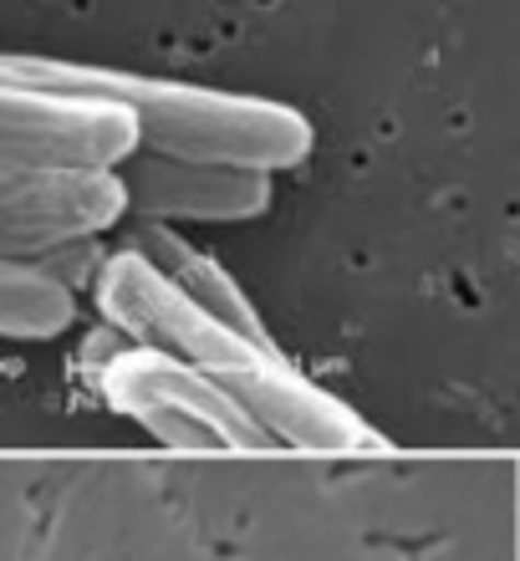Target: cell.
Instances as JSON below:
<instances>
[{
	"label": "cell",
	"instance_id": "cell-1",
	"mask_svg": "<svg viewBox=\"0 0 520 561\" xmlns=\"http://www.w3.org/2000/svg\"><path fill=\"white\" fill-rule=\"evenodd\" d=\"M92 301L138 347L169 353L184 368L205 373L209 383H220L286 449H307V455H388L393 449L357 409H347L337 393L316 388L307 373L291 368L286 353L255 347L224 322L205 317L128 245L97 261Z\"/></svg>",
	"mask_w": 520,
	"mask_h": 561
},
{
	"label": "cell",
	"instance_id": "cell-2",
	"mask_svg": "<svg viewBox=\"0 0 520 561\" xmlns=\"http://www.w3.org/2000/svg\"><path fill=\"white\" fill-rule=\"evenodd\" d=\"M0 82L118 103L138 123V148H153L169 159L235 163V169L276 174V169H297L316 144L307 113H297L291 103L194 88V82H164V77L123 72V67L0 51Z\"/></svg>",
	"mask_w": 520,
	"mask_h": 561
},
{
	"label": "cell",
	"instance_id": "cell-3",
	"mask_svg": "<svg viewBox=\"0 0 520 561\" xmlns=\"http://www.w3.org/2000/svg\"><path fill=\"white\" fill-rule=\"evenodd\" d=\"M103 399L169 449L270 455L276 439L220 383L153 347H128L103 368Z\"/></svg>",
	"mask_w": 520,
	"mask_h": 561
},
{
	"label": "cell",
	"instance_id": "cell-4",
	"mask_svg": "<svg viewBox=\"0 0 520 561\" xmlns=\"http://www.w3.org/2000/svg\"><path fill=\"white\" fill-rule=\"evenodd\" d=\"M138 123L118 103L0 82V169H118Z\"/></svg>",
	"mask_w": 520,
	"mask_h": 561
},
{
	"label": "cell",
	"instance_id": "cell-5",
	"mask_svg": "<svg viewBox=\"0 0 520 561\" xmlns=\"http://www.w3.org/2000/svg\"><path fill=\"white\" fill-rule=\"evenodd\" d=\"M123 220L113 169H0V261H42Z\"/></svg>",
	"mask_w": 520,
	"mask_h": 561
},
{
	"label": "cell",
	"instance_id": "cell-6",
	"mask_svg": "<svg viewBox=\"0 0 520 561\" xmlns=\"http://www.w3.org/2000/svg\"><path fill=\"white\" fill-rule=\"evenodd\" d=\"M123 190V215L138 220H194V225H230L255 220L270 209V174L261 169H235V163H199L169 159L153 148H134L113 169Z\"/></svg>",
	"mask_w": 520,
	"mask_h": 561
},
{
	"label": "cell",
	"instance_id": "cell-7",
	"mask_svg": "<svg viewBox=\"0 0 520 561\" xmlns=\"http://www.w3.org/2000/svg\"><path fill=\"white\" fill-rule=\"evenodd\" d=\"M128 251L143 255V261H149V266L159 271V276H164L178 296H189L205 317L224 322L230 332H240L245 342H255V347L281 353V347H276V337L266 332V322H261V311L251 307V296L235 286V276H230L215 255H205L199 245H189L178 230L153 225V220H138L134 230H128Z\"/></svg>",
	"mask_w": 520,
	"mask_h": 561
},
{
	"label": "cell",
	"instance_id": "cell-8",
	"mask_svg": "<svg viewBox=\"0 0 520 561\" xmlns=\"http://www.w3.org/2000/svg\"><path fill=\"white\" fill-rule=\"evenodd\" d=\"M77 322V291L46 271L0 261V337L15 342H51Z\"/></svg>",
	"mask_w": 520,
	"mask_h": 561
}]
</instances>
